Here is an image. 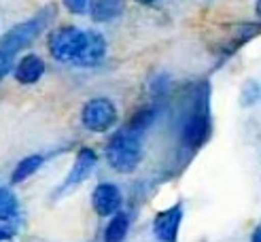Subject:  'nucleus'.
Here are the masks:
<instances>
[{
  "label": "nucleus",
  "mask_w": 261,
  "mask_h": 242,
  "mask_svg": "<svg viewBox=\"0 0 261 242\" xmlns=\"http://www.w3.org/2000/svg\"><path fill=\"white\" fill-rule=\"evenodd\" d=\"M211 136V104H208V87H200L193 100V109L182 125V140L191 149L202 147Z\"/></svg>",
  "instance_id": "3"
},
{
  "label": "nucleus",
  "mask_w": 261,
  "mask_h": 242,
  "mask_svg": "<svg viewBox=\"0 0 261 242\" xmlns=\"http://www.w3.org/2000/svg\"><path fill=\"white\" fill-rule=\"evenodd\" d=\"M11 236H13V229H11V227H3V225H0V242L9 240Z\"/></svg>",
  "instance_id": "18"
},
{
  "label": "nucleus",
  "mask_w": 261,
  "mask_h": 242,
  "mask_svg": "<svg viewBox=\"0 0 261 242\" xmlns=\"http://www.w3.org/2000/svg\"><path fill=\"white\" fill-rule=\"evenodd\" d=\"M96 162H98V155H96V151L94 149H89V147H83L79 153H76V157H74V164H72V168L70 172L66 174V178H64V183L60 185V189L56 191V194H66V191L74 189L76 185H81L85 178L91 174V170L96 168Z\"/></svg>",
  "instance_id": "6"
},
{
  "label": "nucleus",
  "mask_w": 261,
  "mask_h": 242,
  "mask_svg": "<svg viewBox=\"0 0 261 242\" xmlns=\"http://www.w3.org/2000/svg\"><path fill=\"white\" fill-rule=\"evenodd\" d=\"M138 5H153V3H158V0H136Z\"/></svg>",
  "instance_id": "21"
},
{
  "label": "nucleus",
  "mask_w": 261,
  "mask_h": 242,
  "mask_svg": "<svg viewBox=\"0 0 261 242\" xmlns=\"http://www.w3.org/2000/svg\"><path fill=\"white\" fill-rule=\"evenodd\" d=\"M51 17H54V9L47 7L41 13L32 15L30 19L13 25L7 34H3V38H0V79L11 70L13 60H15L19 51L23 47H28L45 30V25L51 21Z\"/></svg>",
  "instance_id": "1"
},
{
  "label": "nucleus",
  "mask_w": 261,
  "mask_h": 242,
  "mask_svg": "<svg viewBox=\"0 0 261 242\" xmlns=\"http://www.w3.org/2000/svg\"><path fill=\"white\" fill-rule=\"evenodd\" d=\"M107 56V38L96 30H87V41L81 51V56L76 58V66H96Z\"/></svg>",
  "instance_id": "9"
},
{
  "label": "nucleus",
  "mask_w": 261,
  "mask_h": 242,
  "mask_svg": "<svg viewBox=\"0 0 261 242\" xmlns=\"http://www.w3.org/2000/svg\"><path fill=\"white\" fill-rule=\"evenodd\" d=\"M121 189L115 183H98L91 191V204L100 217H113L121 210Z\"/></svg>",
  "instance_id": "7"
},
{
  "label": "nucleus",
  "mask_w": 261,
  "mask_h": 242,
  "mask_svg": "<svg viewBox=\"0 0 261 242\" xmlns=\"http://www.w3.org/2000/svg\"><path fill=\"white\" fill-rule=\"evenodd\" d=\"M104 155H107V162L115 172H134L142 162V134L129 130V127L115 132L109 140Z\"/></svg>",
  "instance_id": "2"
},
{
  "label": "nucleus",
  "mask_w": 261,
  "mask_h": 242,
  "mask_svg": "<svg viewBox=\"0 0 261 242\" xmlns=\"http://www.w3.org/2000/svg\"><path fill=\"white\" fill-rule=\"evenodd\" d=\"M62 3L70 13H74V15H83L89 9V0H62Z\"/></svg>",
  "instance_id": "17"
},
{
  "label": "nucleus",
  "mask_w": 261,
  "mask_h": 242,
  "mask_svg": "<svg viewBox=\"0 0 261 242\" xmlns=\"http://www.w3.org/2000/svg\"><path fill=\"white\" fill-rule=\"evenodd\" d=\"M261 100V85L257 81H246L242 87V104L244 106H253Z\"/></svg>",
  "instance_id": "16"
},
{
  "label": "nucleus",
  "mask_w": 261,
  "mask_h": 242,
  "mask_svg": "<svg viewBox=\"0 0 261 242\" xmlns=\"http://www.w3.org/2000/svg\"><path fill=\"white\" fill-rule=\"evenodd\" d=\"M129 229V217L125 212H117L111 217V221L104 229V242H123Z\"/></svg>",
  "instance_id": "12"
},
{
  "label": "nucleus",
  "mask_w": 261,
  "mask_h": 242,
  "mask_svg": "<svg viewBox=\"0 0 261 242\" xmlns=\"http://www.w3.org/2000/svg\"><path fill=\"white\" fill-rule=\"evenodd\" d=\"M87 41V30H79L74 25H60L47 38L49 53L58 62H76Z\"/></svg>",
  "instance_id": "4"
},
{
  "label": "nucleus",
  "mask_w": 261,
  "mask_h": 242,
  "mask_svg": "<svg viewBox=\"0 0 261 242\" xmlns=\"http://www.w3.org/2000/svg\"><path fill=\"white\" fill-rule=\"evenodd\" d=\"M251 242H261V223L255 227V232H253V236H251Z\"/></svg>",
  "instance_id": "19"
},
{
  "label": "nucleus",
  "mask_w": 261,
  "mask_h": 242,
  "mask_svg": "<svg viewBox=\"0 0 261 242\" xmlns=\"http://www.w3.org/2000/svg\"><path fill=\"white\" fill-rule=\"evenodd\" d=\"M13 74H15L17 83L32 85V83H36L45 74V60L41 56H36V53L23 56V58H19V62H17L15 70H13Z\"/></svg>",
  "instance_id": "10"
},
{
  "label": "nucleus",
  "mask_w": 261,
  "mask_h": 242,
  "mask_svg": "<svg viewBox=\"0 0 261 242\" xmlns=\"http://www.w3.org/2000/svg\"><path fill=\"white\" fill-rule=\"evenodd\" d=\"M255 13H257V17L261 21V0H257V5H255Z\"/></svg>",
  "instance_id": "20"
},
{
  "label": "nucleus",
  "mask_w": 261,
  "mask_h": 242,
  "mask_svg": "<svg viewBox=\"0 0 261 242\" xmlns=\"http://www.w3.org/2000/svg\"><path fill=\"white\" fill-rule=\"evenodd\" d=\"M125 0H89V15L96 23H109L123 15Z\"/></svg>",
  "instance_id": "11"
},
{
  "label": "nucleus",
  "mask_w": 261,
  "mask_h": 242,
  "mask_svg": "<svg viewBox=\"0 0 261 242\" xmlns=\"http://www.w3.org/2000/svg\"><path fill=\"white\" fill-rule=\"evenodd\" d=\"M153 121H155V109H153V106H142V109H138V111L132 115V119H129V123H127L125 127H129V130L142 134V132L147 130V127H151Z\"/></svg>",
  "instance_id": "14"
},
{
  "label": "nucleus",
  "mask_w": 261,
  "mask_h": 242,
  "mask_svg": "<svg viewBox=\"0 0 261 242\" xmlns=\"http://www.w3.org/2000/svg\"><path fill=\"white\" fill-rule=\"evenodd\" d=\"M117 121H119V111H117L113 100L104 96L87 100L81 109V123L89 132H109L117 125Z\"/></svg>",
  "instance_id": "5"
},
{
  "label": "nucleus",
  "mask_w": 261,
  "mask_h": 242,
  "mask_svg": "<svg viewBox=\"0 0 261 242\" xmlns=\"http://www.w3.org/2000/svg\"><path fill=\"white\" fill-rule=\"evenodd\" d=\"M180 221H182V204H174V206L158 212L155 219H153L155 238H158L160 242H176Z\"/></svg>",
  "instance_id": "8"
},
{
  "label": "nucleus",
  "mask_w": 261,
  "mask_h": 242,
  "mask_svg": "<svg viewBox=\"0 0 261 242\" xmlns=\"http://www.w3.org/2000/svg\"><path fill=\"white\" fill-rule=\"evenodd\" d=\"M43 155H28V157H23L17 166H15V170H13L11 174V183L13 185H17V183H23L25 178H30L38 168L43 166Z\"/></svg>",
  "instance_id": "13"
},
{
  "label": "nucleus",
  "mask_w": 261,
  "mask_h": 242,
  "mask_svg": "<svg viewBox=\"0 0 261 242\" xmlns=\"http://www.w3.org/2000/svg\"><path fill=\"white\" fill-rule=\"evenodd\" d=\"M17 212V198L11 189L0 187V221L13 219Z\"/></svg>",
  "instance_id": "15"
}]
</instances>
